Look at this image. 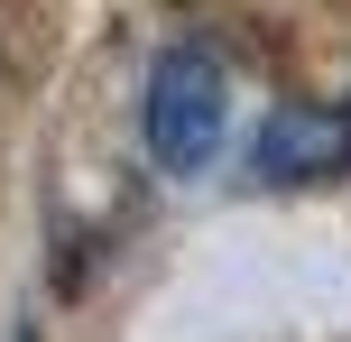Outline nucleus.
<instances>
[{"label":"nucleus","instance_id":"f257e3e1","mask_svg":"<svg viewBox=\"0 0 351 342\" xmlns=\"http://www.w3.org/2000/svg\"><path fill=\"white\" fill-rule=\"evenodd\" d=\"M222 121H231V74L213 47H167L148 65V93H139V130H148V158L167 176H194V167L222 148Z\"/></svg>","mask_w":351,"mask_h":342},{"label":"nucleus","instance_id":"f03ea898","mask_svg":"<svg viewBox=\"0 0 351 342\" xmlns=\"http://www.w3.org/2000/svg\"><path fill=\"white\" fill-rule=\"evenodd\" d=\"M333 167H351V111L278 102L250 139V176H268V185H305V176H333Z\"/></svg>","mask_w":351,"mask_h":342},{"label":"nucleus","instance_id":"7ed1b4c3","mask_svg":"<svg viewBox=\"0 0 351 342\" xmlns=\"http://www.w3.org/2000/svg\"><path fill=\"white\" fill-rule=\"evenodd\" d=\"M342 111H351V102H342Z\"/></svg>","mask_w":351,"mask_h":342}]
</instances>
